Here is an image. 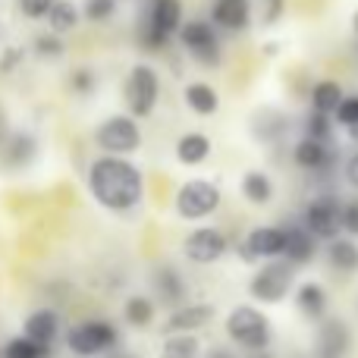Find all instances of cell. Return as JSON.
Listing matches in <instances>:
<instances>
[{
  "label": "cell",
  "instance_id": "4fadbf2b",
  "mask_svg": "<svg viewBox=\"0 0 358 358\" xmlns=\"http://www.w3.org/2000/svg\"><path fill=\"white\" fill-rule=\"evenodd\" d=\"M210 22L223 31H245L252 22V0H214Z\"/></svg>",
  "mask_w": 358,
  "mask_h": 358
},
{
  "label": "cell",
  "instance_id": "1f68e13d",
  "mask_svg": "<svg viewBox=\"0 0 358 358\" xmlns=\"http://www.w3.org/2000/svg\"><path fill=\"white\" fill-rule=\"evenodd\" d=\"M336 123H343V126H349L352 132H358V94H352V98H346L343 94V101L336 104Z\"/></svg>",
  "mask_w": 358,
  "mask_h": 358
},
{
  "label": "cell",
  "instance_id": "f35d334b",
  "mask_svg": "<svg viewBox=\"0 0 358 358\" xmlns=\"http://www.w3.org/2000/svg\"><path fill=\"white\" fill-rule=\"evenodd\" d=\"M343 229L358 236V204H346V208H343Z\"/></svg>",
  "mask_w": 358,
  "mask_h": 358
},
{
  "label": "cell",
  "instance_id": "8fae6325",
  "mask_svg": "<svg viewBox=\"0 0 358 358\" xmlns=\"http://www.w3.org/2000/svg\"><path fill=\"white\" fill-rule=\"evenodd\" d=\"M185 258L195 261V264H214L227 255V236L214 227H201L195 233L185 236V245H182Z\"/></svg>",
  "mask_w": 358,
  "mask_h": 358
},
{
  "label": "cell",
  "instance_id": "484cf974",
  "mask_svg": "<svg viewBox=\"0 0 358 358\" xmlns=\"http://www.w3.org/2000/svg\"><path fill=\"white\" fill-rule=\"evenodd\" d=\"M48 22L57 35H60V31H73L76 25H79V10H76V3H69V0H54L48 10Z\"/></svg>",
  "mask_w": 358,
  "mask_h": 358
},
{
  "label": "cell",
  "instance_id": "4dcf8cb0",
  "mask_svg": "<svg viewBox=\"0 0 358 358\" xmlns=\"http://www.w3.org/2000/svg\"><path fill=\"white\" fill-rule=\"evenodd\" d=\"M48 355V346H38L29 336H19V340H10L3 349V358H44Z\"/></svg>",
  "mask_w": 358,
  "mask_h": 358
},
{
  "label": "cell",
  "instance_id": "d590c367",
  "mask_svg": "<svg viewBox=\"0 0 358 358\" xmlns=\"http://www.w3.org/2000/svg\"><path fill=\"white\" fill-rule=\"evenodd\" d=\"M50 3H54V0H19V6H22V13H25L29 19H41V16H48Z\"/></svg>",
  "mask_w": 358,
  "mask_h": 358
},
{
  "label": "cell",
  "instance_id": "60d3db41",
  "mask_svg": "<svg viewBox=\"0 0 358 358\" xmlns=\"http://www.w3.org/2000/svg\"><path fill=\"white\" fill-rule=\"evenodd\" d=\"M346 179L358 189V155L349 157V164H346Z\"/></svg>",
  "mask_w": 358,
  "mask_h": 358
},
{
  "label": "cell",
  "instance_id": "d6986e66",
  "mask_svg": "<svg viewBox=\"0 0 358 358\" xmlns=\"http://www.w3.org/2000/svg\"><path fill=\"white\" fill-rule=\"evenodd\" d=\"M208 155H210V142H208V136H201V132H185V136L176 142V157H179V164H185V167L204 164Z\"/></svg>",
  "mask_w": 358,
  "mask_h": 358
},
{
  "label": "cell",
  "instance_id": "ba28073f",
  "mask_svg": "<svg viewBox=\"0 0 358 358\" xmlns=\"http://www.w3.org/2000/svg\"><path fill=\"white\" fill-rule=\"evenodd\" d=\"M289 289H292V267L286 264V261L283 264H264L252 277V283H248V292L264 305L283 302Z\"/></svg>",
  "mask_w": 358,
  "mask_h": 358
},
{
  "label": "cell",
  "instance_id": "f546056e",
  "mask_svg": "<svg viewBox=\"0 0 358 358\" xmlns=\"http://www.w3.org/2000/svg\"><path fill=\"white\" fill-rule=\"evenodd\" d=\"M38 145L31 136H13L10 142H6V161L10 164H29L31 157H35Z\"/></svg>",
  "mask_w": 358,
  "mask_h": 358
},
{
  "label": "cell",
  "instance_id": "d4e9b609",
  "mask_svg": "<svg viewBox=\"0 0 358 358\" xmlns=\"http://www.w3.org/2000/svg\"><path fill=\"white\" fill-rule=\"evenodd\" d=\"M340 101H343V85L334 79H324L311 88V107L321 113H334Z\"/></svg>",
  "mask_w": 358,
  "mask_h": 358
},
{
  "label": "cell",
  "instance_id": "8992f818",
  "mask_svg": "<svg viewBox=\"0 0 358 358\" xmlns=\"http://www.w3.org/2000/svg\"><path fill=\"white\" fill-rule=\"evenodd\" d=\"M220 208V189L208 179H192L176 192V210L182 220H201Z\"/></svg>",
  "mask_w": 358,
  "mask_h": 358
},
{
  "label": "cell",
  "instance_id": "8d00e7d4",
  "mask_svg": "<svg viewBox=\"0 0 358 358\" xmlns=\"http://www.w3.org/2000/svg\"><path fill=\"white\" fill-rule=\"evenodd\" d=\"M94 82H98V79H94L92 69H76V73H73V92L88 94L94 88Z\"/></svg>",
  "mask_w": 358,
  "mask_h": 358
},
{
  "label": "cell",
  "instance_id": "52a82bcc",
  "mask_svg": "<svg viewBox=\"0 0 358 358\" xmlns=\"http://www.w3.org/2000/svg\"><path fill=\"white\" fill-rule=\"evenodd\" d=\"M94 142L107 151V155H129L142 145V132H138L136 120L129 117H110L98 126V136Z\"/></svg>",
  "mask_w": 358,
  "mask_h": 358
},
{
  "label": "cell",
  "instance_id": "30bf717a",
  "mask_svg": "<svg viewBox=\"0 0 358 358\" xmlns=\"http://www.w3.org/2000/svg\"><path fill=\"white\" fill-rule=\"evenodd\" d=\"M66 343L76 355H98V352H107L117 343V327L107 321H85L69 330Z\"/></svg>",
  "mask_w": 358,
  "mask_h": 358
},
{
  "label": "cell",
  "instance_id": "ab89813d",
  "mask_svg": "<svg viewBox=\"0 0 358 358\" xmlns=\"http://www.w3.org/2000/svg\"><path fill=\"white\" fill-rule=\"evenodd\" d=\"M22 60V50L19 48H10L3 54V60H0V69H3V73H10V69H16V63Z\"/></svg>",
  "mask_w": 358,
  "mask_h": 358
},
{
  "label": "cell",
  "instance_id": "e0dca14e",
  "mask_svg": "<svg viewBox=\"0 0 358 358\" xmlns=\"http://www.w3.org/2000/svg\"><path fill=\"white\" fill-rule=\"evenodd\" d=\"M151 280H155V289L164 305H179L185 299V280L179 277V271H173L170 264L157 267V271L151 273Z\"/></svg>",
  "mask_w": 358,
  "mask_h": 358
},
{
  "label": "cell",
  "instance_id": "7402d4cb",
  "mask_svg": "<svg viewBox=\"0 0 358 358\" xmlns=\"http://www.w3.org/2000/svg\"><path fill=\"white\" fill-rule=\"evenodd\" d=\"M296 305L299 311H302L305 317H311V321H321L324 311H327V296H324L321 283H302L296 289Z\"/></svg>",
  "mask_w": 358,
  "mask_h": 358
},
{
  "label": "cell",
  "instance_id": "836d02e7",
  "mask_svg": "<svg viewBox=\"0 0 358 358\" xmlns=\"http://www.w3.org/2000/svg\"><path fill=\"white\" fill-rule=\"evenodd\" d=\"M117 13V0H85V19L92 22H107Z\"/></svg>",
  "mask_w": 358,
  "mask_h": 358
},
{
  "label": "cell",
  "instance_id": "e575fe53",
  "mask_svg": "<svg viewBox=\"0 0 358 358\" xmlns=\"http://www.w3.org/2000/svg\"><path fill=\"white\" fill-rule=\"evenodd\" d=\"M35 50L41 57H50V60H54V57H63V50L66 48H63V41L57 35H38L35 38Z\"/></svg>",
  "mask_w": 358,
  "mask_h": 358
},
{
  "label": "cell",
  "instance_id": "277c9868",
  "mask_svg": "<svg viewBox=\"0 0 358 358\" xmlns=\"http://www.w3.org/2000/svg\"><path fill=\"white\" fill-rule=\"evenodd\" d=\"M157 98H161V79L151 66L138 63V66L129 69L126 76V107L136 117H151L157 107Z\"/></svg>",
  "mask_w": 358,
  "mask_h": 358
},
{
  "label": "cell",
  "instance_id": "ffe728a7",
  "mask_svg": "<svg viewBox=\"0 0 358 358\" xmlns=\"http://www.w3.org/2000/svg\"><path fill=\"white\" fill-rule=\"evenodd\" d=\"M292 157H296V164L302 170H321V167H327V164H330L327 142H317V138H308V136L296 145Z\"/></svg>",
  "mask_w": 358,
  "mask_h": 358
},
{
  "label": "cell",
  "instance_id": "74e56055",
  "mask_svg": "<svg viewBox=\"0 0 358 358\" xmlns=\"http://www.w3.org/2000/svg\"><path fill=\"white\" fill-rule=\"evenodd\" d=\"M286 10V0H264V22L273 25Z\"/></svg>",
  "mask_w": 358,
  "mask_h": 358
},
{
  "label": "cell",
  "instance_id": "603a6c76",
  "mask_svg": "<svg viewBox=\"0 0 358 358\" xmlns=\"http://www.w3.org/2000/svg\"><path fill=\"white\" fill-rule=\"evenodd\" d=\"M327 261L334 264V271L352 273V271H358V245L352 239H340V236H334L330 245H327Z\"/></svg>",
  "mask_w": 358,
  "mask_h": 358
},
{
  "label": "cell",
  "instance_id": "83f0119b",
  "mask_svg": "<svg viewBox=\"0 0 358 358\" xmlns=\"http://www.w3.org/2000/svg\"><path fill=\"white\" fill-rule=\"evenodd\" d=\"M123 315H126V321H129L132 327H148V324L155 321V302L145 299V296H132L129 302H126Z\"/></svg>",
  "mask_w": 358,
  "mask_h": 358
},
{
  "label": "cell",
  "instance_id": "5bb4252c",
  "mask_svg": "<svg viewBox=\"0 0 358 358\" xmlns=\"http://www.w3.org/2000/svg\"><path fill=\"white\" fill-rule=\"evenodd\" d=\"M349 346H352V334H349L346 321L334 317V321H327L321 327V334H317L315 352H317V358H346Z\"/></svg>",
  "mask_w": 358,
  "mask_h": 358
},
{
  "label": "cell",
  "instance_id": "4316f807",
  "mask_svg": "<svg viewBox=\"0 0 358 358\" xmlns=\"http://www.w3.org/2000/svg\"><path fill=\"white\" fill-rule=\"evenodd\" d=\"M164 358H201V343L192 334H170V340L161 349Z\"/></svg>",
  "mask_w": 358,
  "mask_h": 358
},
{
  "label": "cell",
  "instance_id": "7c38bea8",
  "mask_svg": "<svg viewBox=\"0 0 358 358\" xmlns=\"http://www.w3.org/2000/svg\"><path fill=\"white\" fill-rule=\"evenodd\" d=\"M283 242H286V229L280 227H255L245 236V242L239 245V255L245 261H261V258H277L283 255Z\"/></svg>",
  "mask_w": 358,
  "mask_h": 358
},
{
  "label": "cell",
  "instance_id": "44dd1931",
  "mask_svg": "<svg viewBox=\"0 0 358 358\" xmlns=\"http://www.w3.org/2000/svg\"><path fill=\"white\" fill-rule=\"evenodd\" d=\"M185 104H189L198 117H214L217 107H220V98H217V92L208 82H192V85H185Z\"/></svg>",
  "mask_w": 358,
  "mask_h": 358
},
{
  "label": "cell",
  "instance_id": "f1b7e54d",
  "mask_svg": "<svg viewBox=\"0 0 358 358\" xmlns=\"http://www.w3.org/2000/svg\"><path fill=\"white\" fill-rule=\"evenodd\" d=\"M252 129H255V136H258V142H277L280 132H283V120H280L277 113L264 110V113H258V117H255Z\"/></svg>",
  "mask_w": 358,
  "mask_h": 358
},
{
  "label": "cell",
  "instance_id": "cb8c5ba5",
  "mask_svg": "<svg viewBox=\"0 0 358 358\" xmlns=\"http://www.w3.org/2000/svg\"><path fill=\"white\" fill-rule=\"evenodd\" d=\"M242 195H245L252 204H267L273 198L271 176L261 173V170H248V173L242 176Z\"/></svg>",
  "mask_w": 358,
  "mask_h": 358
},
{
  "label": "cell",
  "instance_id": "ac0fdd59",
  "mask_svg": "<svg viewBox=\"0 0 358 358\" xmlns=\"http://www.w3.org/2000/svg\"><path fill=\"white\" fill-rule=\"evenodd\" d=\"M57 330H60V321H57V315L54 311H35V315L25 321V336L29 340H35L38 346H48L50 349V343L57 340Z\"/></svg>",
  "mask_w": 358,
  "mask_h": 358
},
{
  "label": "cell",
  "instance_id": "ee69618b",
  "mask_svg": "<svg viewBox=\"0 0 358 358\" xmlns=\"http://www.w3.org/2000/svg\"><path fill=\"white\" fill-rule=\"evenodd\" d=\"M0 132H3V113H0Z\"/></svg>",
  "mask_w": 358,
  "mask_h": 358
},
{
  "label": "cell",
  "instance_id": "b9f144b4",
  "mask_svg": "<svg viewBox=\"0 0 358 358\" xmlns=\"http://www.w3.org/2000/svg\"><path fill=\"white\" fill-rule=\"evenodd\" d=\"M208 358H229V352H227V349H214Z\"/></svg>",
  "mask_w": 358,
  "mask_h": 358
},
{
  "label": "cell",
  "instance_id": "f6af8a7d",
  "mask_svg": "<svg viewBox=\"0 0 358 358\" xmlns=\"http://www.w3.org/2000/svg\"><path fill=\"white\" fill-rule=\"evenodd\" d=\"M0 358H3V352H0Z\"/></svg>",
  "mask_w": 358,
  "mask_h": 358
},
{
  "label": "cell",
  "instance_id": "2e32d148",
  "mask_svg": "<svg viewBox=\"0 0 358 358\" xmlns=\"http://www.w3.org/2000/svg\"><path fill=\"white\" fill-rule=\"evenodd\" d=\"M283 255L289 264H305V261H311L315 258V236L305 227H286Z\"/></svg>",
  "mask_w": 358,
  "mask_h": 358
},
{
  "label": "cell",
  "instance_id": "5b68a950",
  "mask_svg": "<svg viewBox=\"0 0 358 358\" xmlns=\"http://www.w3.org/2000/svg\"><path fill=\"white\" fill-rule=\"evenodd\" d=\"M179 41L182 48L195 57L201 66H220V38H217V29L204 19H189L185 25H179Z\"/></svg>",
  "mask_w": 358,
  "mask_h": 358
},
{
  "label": "cell",
  "instance_id": "7a4b0ae2",
  "mask_svg": "<svg viewBox=\"0 0 358 358\" xmlns=\"http://www.w3.org/2000/svg\"><path fill=\"white\" fill-rule=\"evenodd\" d=\"M227 334L236 346L252 349V352H264L271 343V324L252 305H236L227 317Z\"/></svg>",
  "mask_w": 358,
  "mask_h": 358
},
{
  "label": "cell",
  "instance_id": "3957f363",
  "mask_svg": "<svg viewBox=\"0 0 358 358\" xmlns=\"http://www.w3.org/2000/svg\"><path fill=\"white\" fill-rule=\"evenodd\" d=\"M182 25V3L179 0H151L148 22L142 29V44L151 50H161L170 41V35H176Z\"/></svg>",
  "mask_w": 358,
  "mask_h": 358
},
{
  "label": "cell",
  "instance_id": "9c48e42d",
  "mask_svg": "<svg viewBox=\"0 0 358 358\" xmlns=\"http://www.w3.org/2000/svg\"><path fill=\"white\" fill-rule=\"evenodd\" d=\"M305 229L315 239H334L343 229V208L334 195H321L305 208Z\"/></svg>",
  "mask_w": 358,
  "mask_h": 358
},
{
  "label": "cell",
  "instance_id": "6da1fadb",
  "mask_svg": "<svg viewBox=\"0 0 358 358\" xmlns=\"http://www.w3.org/2000/svg\"><path fill=\"white\" fill-rule=\"evenodd\" d=\"M88 189L104 208L129 210L142 201V173L123 157H98L88 170Z\"/></svg>",
  "mask_w": 358,
  "mask_h": 358
},
{
  "label": "cell",
  "instance_id": "9a60e30c",
  "mask_svg": "<svg viewBox=\"0 0 358 358\" xmlns=\"http://www.w3.org/2000/svg\"><path fill=\"white\" fill-rule=\"evenodd\" d=\"M210 321H214V305H185V308H176L167 317L164 330L167 334H192V330L204 327Z\"/></svg>",
  "mask_w": 358,
  "mask_h": 358
},
{
  "label": "cell",
  "instance_id": "7bdbcfd3",
  "mask_svg": "<svg viewBox=\"0 0 358 358\" xmlns=\"http://www.w3.org/2000/svg\"><path fill=\"white\" fill-rule=\"evenodd\" d=\"M352 31H355V38H358V10L352 13Z\"/></svg>",
  "mask_w": 358,
  "mask_h": 358
},
{
  "label": "cell",
  "instance_id": "d6a6232c",
  "mask_svg": "<svg viewBox=\"0 0 358 358\" xmlns=\"http://www.w3.org/2000/svg\"><path fill=\"white\" fill-rule=\"evenodd\" d=\"M305 136L317 138V142H327L330 138V113H321V110L311 113V117L305 120Z\"/></svg>",
  "mask_w": 358,
  "mask_h": 358
}]
</instances>
